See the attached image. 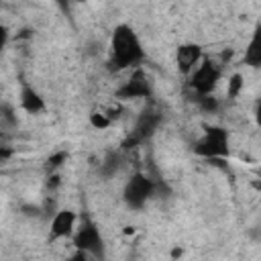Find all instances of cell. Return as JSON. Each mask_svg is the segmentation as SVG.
I'll return each instance as SVG.
<instances>
[{"label":"cell","mask_w":261,"mask_h":261,"mask_svg":"<svg viewBox=\"0 0 261 261\" xmlns=\"http://www.w3.org/2000/svg\"><path fill=\"white\" fill-rule=\"evenodd\" d=\"M65 159H67V153H65V151H57L55 155H51V157L47 159V167H49V169H55V167H59L61 163H65Z\"/></svg>","instance_id":"obj_17"},{"label":"cell","mask_w":261,"mask_h":261,"mask_svg":"<svg viewBox=\"0 0 261 261\" xmlns=\"http://www.w3.org/2000/svg\"><path fill=\"white\" fill-rule=\"evenodd\" d=\"M8 39H10V33H8V27L0 20V57H2V53H4V49H6V45H8Z\"/></svg>","instance_id":"obj_18"},{"label":"cell","mask_w":261,"mask_h":261,"mask_svg":"<svg viewBox=\"0 0 261 261\" xmlns=\"http://www.w3.org/2000/svg\"><path fill=\"white\" fill-rule=\"evenodd\" d=\"M110 122H112V120L104 114V110H94V112L90 114V124H92L96 130H104V128H108Z\"/></svg>","instance_id":"obj_15"},{"label":"cell","mask_w":261,"mask_h":261,"mask_svg":"<svg viewBox=\"0 0 261 261\" xmlns=\"http://www.w3.org/2000/svg\"><path fill=\"white\" fill-rule=\"evenodd\" d=\"M16 126V112L12 104L0 102V128H12Z\"/></svg>","instance_id":"obj_12"},{"label":"cell","mask_w":261,"mask_h":261,"mask_svg":"<svg viewBox=\"0 0 261 261\" xmlns=\"http://www.w3.org/2000/svg\"><path fill=\"white\" fill-rule=\"evenodd\" d=\"M88 257H90V255H86L84 251H75V253H73V255H71L67 261H90Z\"/></svg>","instance_id":"obj_19"},{"label":"cell","mask_w":261,"mask_h":261,"mask_svg":"<svg viewBox=\"0 0 261 261\" xmlns=\"http://www.w3.org/2000/svg\"><path fill=\"white\" fill-rule=\"evenodd\" d=\"M114 96L118 100H135V98H151L153 96V84L149 80V75L137 67L130 77L126 82H122L118 86V90L114 92Z\"/></svg>","instance_id":"obj_7"},{"label":"cell","mask_w":261,"mask_h":261,"mask_svg":"<svg viewBox=\"0 0 261 261\" xmlns=\"http://www.w3.org/2000/svg\"><path fill=\"white\" fill-rule=\"evenodd\" d=\"M192 151L206 159H224L230 155L228 130L222 126H206L204 135L192 145Z\"/></svg>","instance_id":"obj_2"},{"label":"cell","mask_w":261,"mask_h":261,"mask_svg":"<svg viewBox=\"0 0 261 261\" xmlns=\"http://www.w3.org/2000/svg\"><path fill=\"white\" fill-rule=\"evenodd\" d=\"M200 61H202V47L198 43H181L175 49V65L179 73L190 75Z\"/></svg>","instance_id":"obj_9"},{"label":"cell","mask_w":261,"mask_h":261,"mask_svg":"<svg viewBox=\"0 0 261 261\" xmlns=\"http://www.w3.org/2000/svg\"><path fill=\"white\" fill-rule=\"evenodd\" d=\"M145 61V49L141 45V39L137 31L130 24H116L110 37L108 47V69L110 71H124V69H137Z\"/></svg>","instance_id":"obj_1"},{"label":"cell","mask_w":261,"mask_h":261,"mask_svg":"<svg viewBox=\"0 0 261 261\" xmlns=\"http://www.w3.org/2000/svg\"><path fill=\"white\" fill-rule=\"evenodd\" d=\"M20 106L29 114H39V112L45 110V100L31 84L22 82V86H20Z\"/></svg>","instance_id":"obj_10"},{"label":"cell","mask_w":261,"mask_h":261,"mask_svg":"<svg viewBox=\"0 0 261 261\" xmlns=\"http://www.w3.org/2000/svg\"><path fill=\"white\" fill-rule=\"evenodd\" d=\"M10 155H12V151H10V149H6V147H2V145H0V159H8V157H10Z\"/></svg>","instance_id":"obj_20"},{"label":"cell","mask_w":261,"mask_h":261,"mask_svg":"<svg viewBox=\"0 0 261 261\" xmlns=\"http://www.w3.org/2000/svg\"><path fill=\"white\" fill-rule=\"evenodd\" d=\"M75 222H77V216L73 210H69V208L57 210L49 224V241L53 243L59 239H71L75 232Z\"/></svg>","instance_id":"obj_8"},{"label":"cell","mask_w":261,"mask_h":261,"mask_svg":"<svg viewBox=\"0 0 261 261\" xmlns=\"http://www.w3.org/2000/svg\"><path fill=\"white\" fill-rule=\"evenodd\" d=\"M153 196H155V179H151L143 171H135L122 188V200L133 210H141Z\"/></svg>","instance_id":"obj_4"},{"label":"cell","mask_w":261,"mask_h":261,"mask_svg":"<svg viewBox=\"0 0 261 261\" xmlns=\"http://www.w3.org/2000/svg\"><path fill=\"white\" fill-rule=\"evenodd\" d=\"M243 86H245V80H243V75H241V73H232V75L228 77V90H226L228 98H230V100H234V98L241 94Z\"/></svg>","instance_id":"obj_13"},{"label":"cell","mask_w":261,"mask_h":261,"mask_svg":"<svg viewBox=\"0 0 261 261\" xmlns=\"http://www.w3.org/2000/svg\"><path fill=\"white\" fill-rule=\"evenodd\" d=\"M245 63L251 67H259L261 65V43H259V31L253 35L251 43L245 49Z\"/></svg>","instance_id":"obj_11"},{"label":"cell","mask_w":261,"mask_h":261,"mask_svg":"<svg viewBox=\"0 0 261 261\" xmlns=\"http://www.w3.org/2000/svg\"><path fill=\"white\" fill-rule=\"evenodd\" d=\"M161 120H163V114H161L159 110H155V108H147V110H143L141 116L137 118L133 130H130L128 137L124 139L122 147H124V149H135V147L143 145L147 139H151V137L155 135V130L159 128Z\"/></svg>","instance_id":"obj_6"},{"label":"cell","mask_w":261,"mask_h":261,"mask_svg":"<svg viewBox=\"0 0 261 261\" xmlns=\"http://www.w3.org/2000/svg\"><path fill=\"white\" fill-rule=\"evenodd\" d=\"M71 241H73L75 251H84L86 255H94L98 261H104V255H106L104 237L88 216L80 222V226H75Z\"/></svg>","instance_id":"obj_3"},{"label":"cell","mask_w":261,"mask_h":261,"mask_svg":"<svg viewBox=\"0 0 261 261\" xmlns=\"http://www.w3.org/2000/svg\"><path fill=\"white\" fill-rule=\"evenodd\" d=\"M222 77V69L212 59H202L200 65L190 73V88L194 96H210Z\"/></svg>","instance_id":"obj_5"},{"label":"cell","mask_w":261,"mask_h":261,"mask_svg":"<svg viewBox=\"0 0 261 261\" xmlns=\"http://www.w3.org/2000/svg\"><path fill=\"white\" fill-rule=\"evenodd\" d=\"M196 98V102H198V106L202 108V110H206V112H216L218 108H220V104H218V100L210 94V96H194Z\"/></svg>","instance_id":"obj_16"},{"label":"cell","mask_w":261,"mask_h":261,"mask_svg":"<svg viewBox=\"0 0 261 261\" xmlns=\"http://www.w3.org/2000/svg\"><path fill=\"white\" fill-rule=\"evenodd\" d=\"M118 155H114V153H110L104 161H102V165H100V173L104 175V177H110V175H114L116 173V169H118Z\"/></svg>","instance_id":"obj_14"}]
</instances>
